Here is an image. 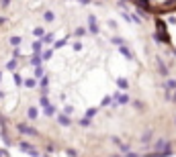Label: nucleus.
<instances>
[{
	"label": "nucleus",
	"instance_id": "1",
	"mask_svg": "<svg viewBox=\"0 0 176 157\" xmlns=\"http://www.w3.org/2000/svg\"><path fill=\"white\" fill-rule=\"evenodd\" d=\"M19 149L23 151V153H27V155H31V157H41V153H39V149H35L31 143H25V141H21L19 143Z\"/></svg>",
	"mask_w": 176,
	"mask_h": 157
},
{
	"label": "nucleus",
	"instance_id": "2",
	"mask_svg": "<svg viewBox=\"0 0 176 157\" xmlns=\"http://www.w3.org/2000/svg\"><path fill=\"white\" fill-rule=\"evenodd\" d=\"M16 131H19L21 135H29V137H39V131H37V129H33V126H29V124H25V122H19V124H16Z\"/></svg>",
	"mask_w": 176,
	"mask_h": 157
},
{
	"label": "nucleus",
	"instance_id": "3",
	"mask_svg": "<svg viewBox=\"0 0 176 157\" xmlns=\"http://www.w3.org/2000/svg\"><path fill=\"white\" fill-rule=\"evenodd\" d=\"M39 104L43 106V112L47 117H53V114H55V106L47 100V96H39Z\"/></svg>",
	"mask_w": 176,
	"mask_h": 157
},
{
	"label": "nucleus",
	"instance_id": "4",
	"mask_svg": "<svg viewBox=\"0 0 176 157\" xmlns=\"http://www.w3.org/2000/svg\"><path fill=\"white\" fill-rule=\"evenodd\" d=\"M154 151H172V143L168 139H158L154 143Z\"/></svg>",
	"mask_w": 176,
	"mask_h": 157
},
{
	"label": "nucleus",
	"instance_id": "5",
	"mask_svg": "<svg viewBox=\"0 0 176 157\" xmlns=\"http://www.w3.org/2000/svg\"><path fill=\"white\" fill-rule=\"evenodd\" d=\"M88 31H90L92 35H98V33H100V27H98L94 14H88Z\"/></svg>",
	"mask_w": 176,
	"mask_h": 157
},
{
	"label": "nucleus",
	"instance_id": "6",
	"mask_svg": "<svg viewBox=\"0 0 176 157\" xmlns=\"http://www.w3.org/2000/svg\"><path fill=\"white\" fill-rule=\"evenodd\" d=\"M156 65H158V70H160V74L164 78H170V72H168V67H166V63H164L162 57H156Z\"/></svg>",
	"mask_w": 176,
	"mask_h": 157
},
{
	"label": "nucleus",
	"instance_id": "7",
	"mask_svg": "<svg viewBox=\"0 0 176 157\" xmlns=\"http://www.w3.org/2000/svg\"><path fill=\"white\" fill-rule=\"evenodd\" d=\"M172 155H174V151H150L143 157H172Z\"/></svg>",
	"mask_w": 176,
	"mask_h": 157
},
{
	"label": "nucleus",
	"instance_id": "8",
	"mask_svg": "<svg viewBox=\"0 0 176 157\" xmlns=\"http://www.w3.org/2000/svg\"><path fill=\"white\" fill-rule=\"evenodd\" d=\"M113 143H115L123 153H129V145H127V143H121V139H119V137H113Z\"/></svg>",
	"mask_w": 176,
	"mask_h": 157
},
{
	"label": "nucleus",
	"instance_id": "9",
	"mask_svg": "<svg viewBox=\"0 0 176 157\" xmlns=\"http://www.w3.org/2000/svg\"><path fill=\"white\" fill-rule=\"evenodd\" d=\"M154 39H156V41H162L164 45H170V43H172L170 37H168L166 33H154Z\"/></svg>",
	"mask_w": 176,
	"mask_h": 157
},
{
	"label": "nucleus",
	"instance_id": "10",
	"mask_svg": "<svg viewBox=\"0 0 176 157\" xmlns=\"http://www.w3.org/2000/svg\"><path fill=\"white\" fill-rule=\"evenodd\" d=\"M164 88L168 90L166 94H170V92H174V90H176V80H174V78H166V84H164Z\"/></svg>",
	"mask_w": 176,
	"mask_h": 157
},
{
	"label": "nucleus",
	"instance_id": "11",
	"mask_svg": "<svg viewBox=\"0 0 176 157\" xmlns=\"http://www.w3.org/2000/svg\"><path fill=\"white\" fill-rule=\"evenodd\" d=\"M119 51H121V55H123L125 59H129V61L133 59V53H131V49H129L127 45H121V47H119Z\"/></svg>",
	"mask_w": 176,
	"mask_h": 157
},
{
	"label": "nucleus",
	"instance_id": "12",
	"mask_svg": "<svg viewBox=\"0 0 176 157\" xmlns=\"http://www.w3.org/2000/svg\"><path fill=\"white\" fill-rule=\"evenodd\" d=\"M0 137H2V143H4L6 147H10V145H12V139L8 137V133H6L4 129H0Z\"/></svg>",
	"mask_w": 176,
	"mask_h": 157
},
{
	"label": "nucleus",
	"instance_id": "13",
	"mask_svg": "<svg viewBox=\"0 0 176 157\" xmlns=\"http://www.w3.org/2000/svg\"><path fill=\"white\" fill-rule=\"evenodd\" d=\"M31 47H33V53H37V55H41V53H43V43H41V39H37Z\"/></svg>",
	"mask_w": 176,
	"mask_h": 157
},
{
	"label": "nucleus",
	"instance_id": "14",
	"mask_svg": "<svg viewBox=\"0 0 176 157\" xmlns=\"http://www.w3.org/2000/svg\"><path fill=\"white\" fill-rule=\"evenodd\" d=\"M152 137H154V129H147V131L141 135V143H150V141H152Z\"/></svg>",
	"mask_w": 176,
	"mask_h": 157
},
{
	"label": "nucleus",
	"instance_id": "15",
	"mask_svg": "<svg viewBox=\"0 0 176 157\" xmlns=\"http://www.w3.org/2000/svg\"><path fill=\"white\" fill-rule=\"evenodd\" d=\"M57 122H59V124H62V126H70V124H72V120H70V117H64V114H57Z\"/></svg>",
	"mask_w": 176,
	"mask_h": 157
},
{
	"label": "nucleus",
	"instance_id": "16",
	"mask_svg": "<svg viewBox=\"0 0 176 157\" xmlns=\"http://www.w3.org/2000/svg\"><path fill=\"white\" fill-rule=\"evenodd\" d=\"M29 61H31V65L39 67V65H41V61H43V57H41V55H37V53H33V57H31Z\"/></svg>",
	"mask_w": 176,
	"mask_h": 157
},
{
	"label": "nucleus",
	"instance_id": "17",
	"mask_svg": "<svg viewBox=\"0 0 176 157\" xmlns=\"http://www.w3.org/2000/svg\"><path fill=\"white\" fill-rule=\"evenodd\" d=\"M27 114H29V118H31V120H35V118L39 117V110H37V106H29Z\"/></svg>",
	"mask_w": 176,
	"mask_h": 157
},
{
	"label": "nucleus",
	"instance_id": "18",
	"mask_svg": "<svg viewBox=\"0 0 176 157\" xmlns=\"http://www.w3.org/2000/svg\"><path fill=\"white\" fill-rule=\"evenodd\" d=\"M33 76H35V82H37V80H41L45 76V70H43V65H39V67H35V74H33Z\"/></svg>",
	"mask_w": 176,
	"mask_h": 157
},
{
	"label": "nucleus",
	"instance_id": "19",
	"mask_svg": "<svg viewBox=\"0 0 176 157\" xmlns=\"http://www.w3.org/2000/svg\"><path fill=\"white\" fill-rule=\"evenodd\" d=\"M156 27H158L156 33H164V31H166V23H164L162 18H156Z\"/></svg>",
	"mask_w": 176,
	"mask_h": 157
},
{
	"label": "nucleus",
	"instance_id": "20",
	"mask_svg": "<svg viewBox=\"0 0 176 157\" xmlns=\"http://www.w3.org/2000/svg\"><path fill=\"white\" fill-rule=\"evenodd\" d=\"M43 18H45V23H53V21H55V14H53L51 10H45V12H43Z\"/></svg>",
	"mask_w": 176,
	"mask_h": 157
},
{
	"label": "nucleus",
	"instance_id": "21",
	"mask_svg": "<svg viewBox=\"0 0 176 157\" xmlns=\"http://www.w3.org/2000/svg\"><path fill=\"white\" fill-rule=\"evenodd\" d=\"M117 86H119L121 90H127V88H129V82L125 78H117Z\"/></svg>",
	"mask_w": 176,
	"mask_h": 157
},
{
	"label": "nucleus",
	"instance_id": "22",
	"mask_svg": "<svg viewBox=\"0 0 176 157\" xmlns=\"http://www.w3.org/2000/svg\"><path fill=\"white\" fill-rule=\"evenodd\" d=\"M133 108L139 110V112H143V110H145V104H143L141 100H133Z\"/></svg>",
	"mask_w": 176,
	"mask_h": 157
},
{
	"label": "nucleus",
	"instance_id": "23",
	"mask_svg": "<svg viewBox=\"0 0 176 157\" xmlns=\"http://www.w3.org/2000/svg\"><path fill=\"white\" fill-rule=\"evenodd\" d=\"M21 43H23L21 37H16V35H14V37H10V45H12L14 49H19V45H21Z\"/></svg>",
	"mask_w": 176,
	"mask_h": 157
},
{
	"label": "nucleus",
	"instance_id": "24",
	"mask_svg": "<svg viewBox=\"0 0 176 157\" xmlns=\"http://www.w3.org/2000/svg\"><path fill=\"white\" fill-rule=\"evenodd\" d=\"M80 126H84V129H88V126H92V120L90 118H80V122H78Z\"/></svg>",
	"mask_w": 176,
	"mask_h": 157
},
{
	"label": "nucleus",
	"instance_id": "25",
	"mask_svg": "<svg viewBox=\"0 0 176 157\" xmlns=\"http://www.w3.org/2000/svg\"><path fill=\"white\" fill-rule=\"evenodd\" d=\"M96 112H98V108H88L86 114H84V118H90V120H92V117H94Z\"/></svg>",
	"mask_w": 176,
	"mask_h": 157
},
{
	"label": "nucleus",
	"instance_id": "26",
	"mask_svg": "<svg viewBox=\"0 0 176 157\" xmlns=\"http://www.w3.org/2000/svg\"><path fill=\"white\" fill-rule=\"evenodd\" d=\"M33 35L41 39V37H45V31H43V29H41V27H37V29H33Z\"/></svg>",
	"mask_w": 176,
	"mask_h": 157
},
{
	"label": "nucleus",
	"instance_id": "27",
	"mask_svg": "<svg viewBox=\"0 0 176 157\" xmlns=\"http://www.w3.org/2000/svg\"><path fill=\"white\" fill-rule=\"evenodd\" d=\"M66 43H68V39H59V41H55V43H53V49H62Z\"/></svg>",
	"mask_w": 176,
	"mask_h": 157
},
{
	"label": "nucleus",
	"instance_id": "28",
	"mask_svg": "<svg viewBox=\"0 0 176 157\" xmlns=\"http://www.w3.org/2000/svg\"><path fill=\"white\" fill-rule=\"evenodd\" d=\"M14 67H16V59H10V61L6 63V70H8V72H14Z\"/></svg>",
	"mask_w": 176,
	"mask_h": 157
},
{
	"label": "nucleus",
	"instance_id": "29",
	"mask_svg": "<svg viewBox=\"0 0 176 157\" xmlns=\"http://www.w3.org/2000/svg\"><path fill=\"white\" fill-rule=\"evenodd\" d=\"M111 43H115L117 47H121V45H125V39H121V37H113V39H111Z\"/></svg>",
	"mask_w": 176,
	"mask_h": 157
},
{
	"label": "nucleus",
	"instance_id": "30",
	"mask_svg": "<svg viewBox=\"0 0 176 157\" xmlns=\"http://www.w3.org/2000/svg\"><path fill=\"white\" fill-rule=\"evenodd\" d=\"M23 84H25V86H27V88H35V86H37V82H35V80H33V78L25 80V82H23Z\"/></svg>",
	"mask_w": 176,
	"mask_h": 157
},
{
	"label": "nucleus",
	"instance_id": "31",
	"mask_svg": "<svg viewBox=\"0 0 176 157\" xmlns=\"http://www.w3.org/2000/svg\"><path fill=\"white\" fill-rule=\"evenodd\" d=\"M64 117H70V114H74V108L72 106H64V112H62Z\"/></svg>",
	"mask_w": 176,
	"mask_h": 157
},
{
	"label": "nucleus",
	"instance_id": "32",
	"mask_svg": "<svg viewBox=\"0 0 176 157\" xmlns=\"http://www.w3.org/2000/svg\"><path fill=\"white\" fill-rule=\"evenodd\" d=\"M12 80H14V84H16V86H23V78H21L19 74H12Z\"/></svg>",
	"mask_w": 176,
	"mask_h": 157
},
{
	"label": "nucleus",
	"instance_id": "33",
	"mask_svg": "<svg viewBox=\"0 0 176 157\" xmlns=\"http://www.w3.org/2000/svg\"><path fill=\"white\" fill-rule=\"evenodd\" d=\"M66 155L68 157H78V149H72V147H70V149L66 151Z\"/></svg>",
	"mask_w": 176,
	"mask_h": 157
},
{
	"label": "nucleus",
	"instance_id": "34",
	"mask_svg": "<svg viewBox=\"0 0 176 157\" xmlns=\"http://www.w3.org/2000/svg\"><path fill=\"white\" fill-rule=\"evenodd\" d=\"M74 33H76V37H82V35H86V29H84V27H78Z\"/></svg>",
	"mask_w": 176,
	"mask_h": 157
},
{
	"label": "nucleus",
	"instance_id": "35",
	"mask_svg": "<svg viewBox=\"0 0 176 157\" xmlns=\"http://www.w3.org/2000/svg\"><path fill=\"white\" fill-rule=\"evenodd\" d=\"M51 55H53V51H51V49H47V51L41 53V57H43V59H51Z\"/></svg>",
	"mask_w": 176,
	"mask_h": 157
},
{
	"label": "nucleus",
	"instance_id": "36",
	"mask_svg": "<svg viewBox=\"0 0 176 157\" xmlns=\"http://www.w3.org/2000/svg\"><path fill=\"white\" fill-rule=\"evenodd\" d=\"M166 100H170V102H176V90H174V92H170V94H166Z\"/></svg>",
	"mask_w": 176,
	"mask_h": 157
},
{
	"label": "nucleus",
	"instance_id": "37",
	"mask_svg": "<svg viewBox=\"0 0 176 157\" xmlns=\"http://www.w3.org/2000/svg\"><path fill=\"white\" fill-rule=\"evenodd\" d=\"M111 102H113V100H111V96H104V98H102V102H100V106H109Z\"/></svg>",
	"mask_w": 176,
	"mask_h": 157
},
{
	"label": "nucleus",
	"instance_id": "38",
	"mask_svg": "<svg viewBox=\"0 0 176 157\" xmlns=\"http://www.w3.org/2000/svg\"><path fill=\"white\" fill-rule=\"evenodd\" d=\"M51 41H53V35H45L43 39H41V43H43V45H47V43H51Z\"/></svg>",
	"mask_w": 176,
	"mask_h": 157
},
{
	"label": "nucleus",
	"instance_id": "39",
	"mask_svg": "<svg viewBox=\"0 0 176 157\" xmlns=\"http://www.w3.org/2000/svg\"><path fill=\"white\" fill-rule=\"evenodd\" d=\"M117 157H141V155H139V153H131V151H129V153H125V155H117Z\"/></svg>",
	"mask_w": 176,
	"mask_h": 157
},
{
	"label": "nucleus",
	"instance_id": "40",
	"mask_svg": "<svg viewBox=\"0 0 176 157\" xmlns=\"http://www.w3.org/2000/svg\"><path fill=\"white\" fill-rule=\"evenodd\" d=\"M74 51H82V43H80V41L74 43Z\"/></svg>",
	"mask_w": 176,
	"mask_h": 157
},
{
	"label": "nucleus",
	"instance_id": "41",
	"mask_svg": "<svg viewBox=\"0 0 176 157\" xmlns=\"http://www.w3.org/2000/svg\"><path fill=\"white\" fill-rule=\"evenodd\" d=\"M0 6H2V8H8V6H10V0H2Z\"/></svg>",
	"mask_w": 176,
	"mask_h": 157
},
{
	"label": "nucleus",
	"instance_id": "42",
	"mask_svg": "<svg viewBox=\"0 0 176 157\" xmlns=\"http://www.w3.org/2000/svg\"><path fill=\"white\" fill-rule=\"evenodd\" d=\"M0 157H8V151H4V149H0Z\"/></svg>",
	"mask_w": 176,
	"mask_h": 157
},
{
	"label": "nucleus",
	"instance_id": "43",
	"mask_svg": "<svg viewBox=\"0 0 176 157\" xmlns=\"http://www.w3.org/2000/svg\"><path fill=\"white\" fill-rule=\"evenodd\" d=\"M4 23H6V18H4V16H0V25H4Z\"/></svg>",
	"mask_w": 176,
	"mask_h": 157
},
{
	"label": "nucleus",
	"instance_id": "44",
	"mask_svg": "<svg viewBox=\"0 0 176 157\" xmlns=\"http://www.w3.org/2000/svg\"><path fill=\"white\" fill-rule=\"evenodd\" d=\"M0 80H2V72H0Z\"/></svg>",
	"mask_w": 176,
	"mask_h": 157
}]
</instances>
